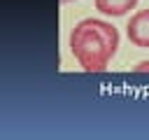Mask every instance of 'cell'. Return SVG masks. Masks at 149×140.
<instances>
[{"label":"cell","mask_w":149,"mask_h":140,"mask_svg":"<svg viewBox=\"0 0 149 140\" xmlns=\"http://www.w3.org/2000/svg\"><path fill=\"white\" fill-rule=\"evenodd\" d=\"M135 70H149V61H142V63H140Z\"/></svg>","instance_id":"cell-4"},{"label":"cell","mask_w":149,"mask_h":140,"mask_svg":"<svg viewBox=\"0 0 149 140\" xmlns=\"http://www.w3.org/2000/svg\"><path fill=\"white\" fill-rule=\"evenodd\" d=\"M63 2H70V0H63Z\"/></svg>","instance_id":"cell-5"},{"label":"cell","mask_w":149,"mask_h":140,"mask_svg":"<svg viewBox=\"0 0 149 140\" xmlns=\"http://www.w3.org/2000/svg\"><path fill=\"white\" fill-rule=\"evenodd\" d=\"M137 0H95V9L105 16H126Z\"/></svg>","instance_id":"cell-3"},{"label":"cell","mask_w":149,"mask_h":140,"mask_svg":"<svg viewBox=\"0 0 149 140\" xmlns=\"http://www.w3.org/2000/svg\"><path fill=\"white\" fill-rule=\"evenodd\" d=\"M119 49V30L102 19H81L70 33V51L86 72L107 70Z\"/></svg>","instance_id":"cell-1"},{"label":"cell","mask_w":149,"mask_h":140,"mask_svg":"<svg viewBox=\"0 0 149 140\" xmlns=\"http://www.w3.org/2000/svg\"><path fill=\"white\" fill-rule=\"evenodd\" d=\"M126 35L135 47L149 49V9H140L130 16L126 26Z\"/></svg>","instance_id":"cell-2"}]
</instances>
